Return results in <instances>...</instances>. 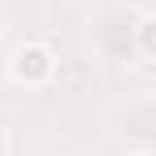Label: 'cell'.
Returning <instances> with one entry per match:
<instances>
[{"label": "cell", "instance_id": "cell-1", "mask_svg": "<svg viewBox=\"0 0 156 156\" xmlns=\"http://www.w3.org/2000/svg\"><path fill=\"white\" fill-rule=\"evenodd\" d=\"M55 51L47 42H21L13 59H9V76L17 80V84H26V89H42L47 80L55 76Z\"/></svg>", "mask_w": 156, "mask_h": 156}, {"label": "cell", "instance_id": "cell-2", "mask_svg": "<svg viewBox=\"0 0 156 156\" xmlns=\"http://www.w3.org/2000/svg\"><path fill=\"white\" fill-rule=\"evenodd\" d=\"M135 47H139L144 59H156V13L139 17V26H135Z\"/></svg>", "mask_w": 156, "mask_h": 156}, {"label": "cell", "instance_id": "cell-3", "mask_svg": "<svg viewBox=\"0 0 156 156\" xmlns=\"http://www.w3.org/2000/svg\"><path fill=\"white\" fill-rule=\"evenodd\" d=\"M139 156H156V152H139Z\"/></svg>", "mask_w": 156, "mask_h": 156}]
</instances>
